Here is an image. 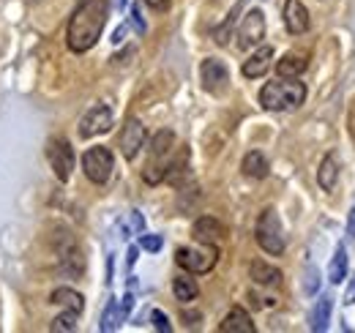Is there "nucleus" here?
Segmentation results:
<instances>
[{"label": "nucleus", "mask_w": 355, "mask_h": 333, "mask_svg": "<svg viewBox=\"0 0 355 333\" xmlns=\"http://www.w3.org/2000/svg\"><path fill=\"white\" fill-rule=\"evenodd\" d=\"M107 17H110L107 0H83L69 19V31H66L69 49L71 52H88L90 46L101 39Z\"/></svg>", "instance_id": "nucleus-1"}, {"label": "nucleus", "mask_w": 355, "mask_h": 333, "mask_svg": "<svg viewBox=\"0 0 355 333\" xmlns=\"http://www.w3.org/2000/svg\"><path fill=\"white\" fill-rule=\"evenodd\" d=\"M306 101V85L298 83V77H279L276 83H268L260 90V104L268 112H290L298 110Z\"/></svg>", "instance_id": "nucleus-2"}, {"label": "nucleus", "mask_w": 355, "mask_h": 333, "mask_svg": "<svg viewBox=\"0 0 355 333\" xmlns=\"http://www.w3.org/2000/svg\"><path fill=\"white\" fill-rule=\"evenodd\" d=\"M254 238L260 244V249L270 254V257H279L284 254V230H282V219L273 208H266L257 219V227H254Z\"/></svg>", "instance_id": "nucleus-3"}, {"label": "nucleus", "mask_w": 355, "mask_h": 333, "mask_svg": "<svg viewBox=\"0 0 355 333\" xmlns=\"http://www.w3.org/2000/svg\"><path fill=\"white\" fill-rule=\"evenodd\" d=\"M175 262L191 276H202L208 271H214V265L219 262V249L211 244H200V246H180L175 251Z\"/></svg>", "instance_id": "nucleus-4"}, {"label": "nucleus", "mask_w": 355, "mask_h": 333, "mask_svg": "<svg viewBox=\"0 0 355 333\" xmlns=\"http://www.w3.org/2000/svg\"><path fill=\"white\" fill-rule=\"evenodd\" d=\"M46 162L52 166L55 178L60 183H69L71 172H74V148L66 137H52L46 142Z\"/></svg>", "instance_id": "nucleus-5"}, {"label": "nucleus", "mask_w": 355, "mask_h": 333, "mask_svg": "<svg viewBox=\"0 0 355 333\" xmlns=\"http://www.w3.org/2000/svg\"><path fill=\"white\" fill-rule=\"evenodd\" d=\"M83 169H85L90 183H96V186L107 183V180L112 178V169H115V156H112V151H110V148H101V145L85 151V156H83Z\"/></svg>", "instance_id": "nucleus-6"}, {"label": "nucleus", "mask_w": 355, "mask_h": 333, "mask_svg": "<svg viewBox=\"0 0 355 333\" xmlns=\"http://www.w3.org/2000/svg\"><path fill=\"white\" fill-rule=\"evenodd\" d=\"M266 39V14L260 8H252L246 11V17L241 19V28H238V46L241 49H252Z\"/></svg>", "instance_id": "nucleus-7"}, {"label": "nucleus", "mask_w": 355, "mask_h": 333, "mask_svg": "<svg viewBox=\"0 0 355 333\" xmlns=\"http://www.w3.org/2000/svg\"><path fill=\"white\" fill-rule=\"evenodd\" d=\"M200 77H202V87L214 96H222L230 87V71L219 58H205L202 66H200Z\"/></svg>", "instance_id": "nucleus-8"}, {"label": "nucleus", "mask_w": 355, "mask_h": 333, "mask_svg": "<svg viewBox=\"0 0 355 333\" xmlns=\"http://www.w3.org/2000/svg\"><path fill=\"white\" fill-rule=\"evenodd\" d=\"M110 128H112V110L107 104H96V107H90L88 112L83 115V121H80V137L90 139V137L107 134Z\"/></svg>", "instance_id": "nucleus-9"}, {"label": "nucleus", "mask_w": 355, "mask_h": 333, "mask_svg": "<svg viewBox=\"0 0 355 333\" xmlns=\"http://www.w3.org/2000/svg\"><path fill=\"white\" fill-rule=\"evenodd\" d=\"M145 139H148V134H145L142 121L129 118L126 126L121 128V139H118L121 153H123V159H126V162H134V159H137V153L145 148Z\"/></svg>", "instance_id": "nucleus-10"}, {"label": "nucleus", "mask_w": 355, "mask_h": 333, "mask_svg": "<svg viewBox=\"0 0 355 333\" xmlns=\"http://www.w3.org/2000/svg\"><path fill=\"white\" fill-rule=\"evenodd\" d=\"M191 235H194V241H197V244L219 246L224 238H227V230H224V224L219 221V219H214V216H202V219H197V221H194Z\"/></svg>", "instance_id": "nucleus-11"}, {"label": "nucleus", "mask_w": 355, "mask_h": 333, "mask_svg": "<svg viewBox=\"0 0 355 333\" xmlns=\"http://www.w3.org/2000/svg\"><path fill=\"white\" fill-rule=\"evenodd\" d=\"M284 25L293 36H304L309 31V11L301 0H287L284 3Z\"/></svg>", "instance_id": "nucleus-12"}, {"label": "nucleus", "mask_w": 355, "mask_h": 333, "mask_svg": "<svg viewBox=\"0 0 355 333\" xmlns=\"http://www.w3.org/2000/svg\"><path fill=\"white\" fill-rule=\"evenodd\" d=\"M219 331L222 333H254V323H252V317H249L246 309L235 306V309L227 311V317L222 320Z\"/></svg>", "instance_id": "nucleus-13"}, {"label": "nucleus", "mask_w": 355, "mask_h": 333, "mask_svg": "<svg viewBox=\"0 0 355 333\" xmlns=\"http://www.w3.org/2000/svg\"><path fill=\"white\" fill-rule=\"evenodd\" d=\"M270 60H273V46H260L254 55H249V60L243 63V77L246 80H257L263 77L268 69H270Z\"/></svg>", "instance_id": "nucleus-14"}, {"label": "nucleus", "mask_w": 355, "mask_h": 333, "mask_svg": "<svg viewBox=\"0 0 355 333\" xmlns=\"http://www.w3.org/2000/svg\"><path fill=\"white\" fill-rule=\"evenodd\" d=\"M249 276H252V282L260 284V287H276V284H282V271L273 268V265H268V262H263V259H254V262L249 265Z\"/></svg>", "instance_id": "nucleus-15"}, {"label": "nucleus", "mask_w": 355, "mask_h": 333, "mask_svg": "<svg viewBox=\"0 0 355 333\" xmlns=\"http://www.w3.org/2000/svg\"><path fill=\"white\" fill-rule=\"evenodd\" d=\"M309 66V58L301 55V52H287L279 63H276V74L279 77H301Z\"/></svg>", "instance_id": "nucleus-16"}, {"label": "nucleus", "mask_w": 355, "mask_h": 333, "mask_svg": "<svg viewBox=\"0 0 355 333\" xmlns=\"http://www.w3.org/2000/svg\"><path fill=\"white\" fill-rule=\"evenodd\" d=\"M339 180V164H336V153H328L322 159V164L317 169V183L322 186V191H334Z\"/></svg>", "instance_id": "nucleus-17"}, {"label": "nucleus", "mask_w": 355, "mask_h": 333, "mask_svg": "<svg viewBox=\"0 0 355 333\" xmlns=\"http://www.w3.org/2000/svg\"><path fill=\"white\" fill-rule=\"evenodd\" d=\"M243 175L246 178H254V180H263L268 178V172H270V164H268L266 153H260V151H252V153H246V159H243Z\"/></svg>", "instance_id": "nucleus-18"}, {"label": "nucleus", "mask_w": 355, "mask_h": 333, "mask_svg": "<svg viewBox=\"0 0 355 333\" xmlns=\"http://www.w3.org/2000/svg\"><path fill=\"white\" fill-rule=\"evenodd\" d=\"M331 309H334V298L331 295H322L317 300V306L311 309V317H309V325L311 331H325L328 328V320H331Z\"/></svg>", "instance_id": "nucleus-19"}, {"label": "nucleus", "mask_w": 355, "mask_h": 333, "mask_svg": "<svg viewBox=\"0 0 355 333\" xmlns=\"http://www.w3.org/2000/svg\"><path fill=\"white\" fill-rule=\"evenodd\" d=\"M52 303H58V306H63V309H69V311H83L85 309V298L80 295V292H74L71 287H58V290H52V298H49Z\"/></svg>", "instance_id": "nucleus-20"}, {"label": "nucleus", "mask_w": 355, "mask_h": 333, "mask_svg": "<svg viewBox=\"0 0 355 333\" xmlns=\"http://www.w3.org/2000/svg\"><path fill=\"white\" fill-rule=\"evenodd\" d=\"M173 292H175V298L180 303H191V300L200 295V287H197V282L191 279V273H186V276H175V279H173Z\"/></svg>", "instance_id": "nucleus-21"}, {"label": "nucleus", "mask_w": 355, "mask_h": 333, "mask_svg": "<svg viewBox=\"0 0 355 333\" xmlns=\"http://www.w3.org/2000/svg\"><path fill=\"white\" fill-rule=\"evenodd\" d=\"M328 279H331V284H342L347 279V251H345V246H339L334 254L331 268H328Z\"/></svg>", "instance_id": "nucleus-22"}, {"label": "nucleus", "mask_w": 355, "mask_h": 333, "mask_svg": "<svg viewBox=\"0 0 355 333\" xmlns=\"http://www.w3.org/2000/svg\"><path fill=\"white\" fill-rule=\"evenodd\" d=\"M126 317H123V311H121V303L112 298L110 303H107V309H104V314H101V331L104 333H112L118 331V325L123 323Z\"/></svg>", "instance_id": "nucleus-23"}, {"label": "nucleus", "mask_w": 355, "mask_h": 333, "mask_svg": "<svg viewBox=\"0 0 355 333\" xmlns=\"http://www.w3.org/2000/svg\"><path fill=\"white\" fill-rule=\"evenodd\" d=\"M49 331L52 333H74L77 331V311H69V309H66L60 317L52 320Z\"/></svg>", "instance_id": "nucleus-24"}, {"label": "nucleus", "mask_w": 355, "mask_h": 333, "mask_svg": "<svg viewBox=\"0 0 355 333\" xmlns=\"http://www.w3.org/2000/svg\"><path fill=\"white\" fill-rule=\"evenodd\" d=\"M238 11H241V6H235V8H232V14L227 17V22H224L222 28H216V31H214V39H216L219 46H224V44L230 42V33H232V28H235V14H238Z\"/></svg>", "instance_id": "nucleus-25"}, {"label": "nucleus", "mask_w": 355, "mask_h": 333, "mask_svg": "<svg viewBox=\"0 0 355 333\" xmlns=\"http://www.w3.org/2000/svg\"><path fill=\"white\" fill-rule=\"evenodd\" d=\"M162 235H139V249L150 251V254H156V251H162Z\"/></svg>", "instance_id": "nucleus-26"}, {"label": "nucleus", "mask_w": 355, "mask_h": 333, "mask_svg": "<svg viewBox=\"0 0 355 333\" xmlns=\"http://www.w3.org/2000/svg\"><path fill=\"white\" fill-rule=\"evenodd\" d=\"M150 320H153V328H156V331H162V333L173 331V325H170V320H167V314H164V311L153 309V311H150Z\"/></svg>", "instance_id": "nucleus-27"}, {"label": "nucleus", "mask_w": 355, "mask_h": 333, "mask_svg": "<svg viewBox=\"0 0 355 333\" xmlns=\"http://www.w3.org/2000/svg\"><path fill=\"white\" fill-rule=\"evenodd\" d=\"M132 25H134V31H137L139 36H145L148 25H145V19H142V11H139V6H132Z\"/></svg>", "instance_id": "nucleus-28"}, {"label": "nucleus", "mask_w": 355, "mask_h": 333, "mask_svg": "<svg viewBox=\"0 0 355 333\" xmlns=\"http://www.w3.org/2000/svg\"><path fill=\"white\" fill-rule=\"evenodd\" d=\"M345 303L350 306V303H355V273L347 279V290H345Z\"/></svg>", "instance_id": "nucleus-29"}, {"label": "nucleus", "mask_w": 355, "mask_h": 333, "mask_svg": "<svg viewBox=\"0 0 355 333\" xmlns=\"http://www.w3.org/2000/svg\"><path fill=\"white\" fill-rule=\"evenodd\" d=\"M134 309V298L132 295H123V300H121V311H123V317H129Z\"/></svg>", "instance_id": "nucleus-30"}, {"label": "nucleus", "mask_w": 355, "mask_h": 333, "mask_svg": "<svg viewBox=\"0 0 355 333\" xmlns=\"http://www.w3.org/2000/svg\"><path fill=\"white\" fill-rule=\"evenodd\" d=\"M150 8H156V11H164V8H170V3L173 0H145Z\"/></svg>", "instance_id": "nucleus-31"}, {"label": "nucleus", "mask_w": 355, "mask_h": 333, "mask_svg": "<svg viewBox=\"0 0 355 333\" xmlns=\"http://www.w3.org/2000/svg\"><path fill=\"white\" fill-rule=\"evenodd\" d=\"M132 227L137 230V232H142V227H145V219H142L137 210H132Z\"/></svg>", "instance_id": "nucleus-32"}, {"label": "nucleus", "mask_w": 355, "mask_h": 333, "mask_svg": "<svg viewBox=\"0 0 355 333\" xmlns=\"http://www.w3.org/2000/svg\"><path fill=\"white\" fill-rule=\"evenodd\" d=\"M347 235L355 238V208L350 210V216H347Z\"/></svg>", "instance_id": "nucleus-33"}, {"label": "nucleus", "mask_w": 355, "mask_h": 333, "mask_svg": "<svg viewBox=\"0 0 355 333\" xmlns=\"http://www.w3.org/2000/svg\"><path fill=\"white\" fill-rule=\"evenodd\" d=\"M123 36H126V25H121V28L112 33V44H121L123 42Z\"/></svg>", "instance_id": "nucleus-34"}, {"label": "nucleus", "mask_w": 355, "mask_h": 333, "mask_svg": "<svg viewBox=\"0 0 355 333\" xmlns=\"http://www.w3.org/2000/svg\"><path fill=\"white\" fill-rule=\"evenodd\" d=\"M306 290H309V292L317 290V273H314V271H309V282H306Z\"/></svg>", "instance_id": "nucleus-35"}, {"label": "nucleus", "mask_w": 355, "mask_h": 333, "mask_svg": "<svg viewBox=\"0 0 355 333\" xmlns=\"http://www.w3.org/2000/svg\"><path fill=\"white\" fill-rule=\"evenodd\" d=\"M134 262H137V246H132V249H129V259H126V265L132 268Z\"/></svg>", "instance_id": "nucleus-36"}]
</instances>
